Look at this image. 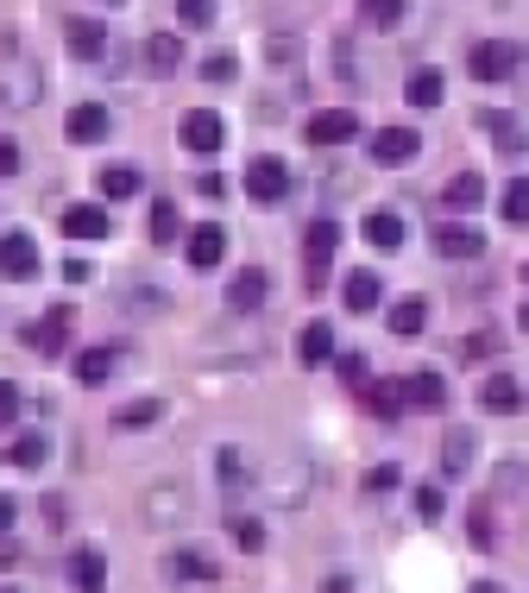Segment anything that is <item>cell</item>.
<instances>
[{
    "label": "cell",
    "instance_id": "obj_1",
    "mask_svg": "<svg viewBox=\"0 0 529 593\" xmlns=\"http://www.w3.org/2000/svg\"><path fill=\"white\" fill-rule=\"evenodd\" d=\"M38 102H45V70L25 52L7 45V52H0V107H7V114H25V107H38Z\"/></svg>",
    "mask_w": 529,
    "mask_h": 593
},
{
    "label": "cell",
    "instance_id": "obj_2",
    "mask_svg": "<svg viewBox=\"0 0 529 593\" xmlns=\"http://www.w3.org/2000/svg\"><path fill=\"white\" fill-rule=\"evenodd\" d=\"M334 240H341V228L334 221H309V233H302V284L309 290H327V265H334Z\"/></svg>",
    "mask_w": 529,
    "mask_h": 593
},
{
    "label": "cell",
    "instance_id": "obj_3",
    "mask_svg": "<svg viewBox=\"0 0 529 593\" xmlns=\"http://www.w3.org/2000/svg\"><path fill=\"white\" fill-rule=\"evenodd\" d=\"M246 196L252 203H284L290 196V164L284 158H246Z\"/></svg>",
    "mask_w": 529,
    "mask_h": 593
},
{
    "label": "cell",
    "instance_id": "obj_4",
    "mask_svg": "<svg viewBox=\"0 0 529 593\" xmlns=\"http://www.w3.org/2000/svg\"><path fill=\"white\" fill-rule=\"evenodd\" d=\"M302 139H315V146H347V139H359V114H353V107H315V114L302 121Z\"/></svg>",
    "mask_w": 529,
    "mask_h": 593
},
{
    "label": "cell",
    "instance_id": "obj_5",
    "mask_svg": "<svg viewBox=\"0 0 529 593\" xmlns=\"http://www.w3.org/2000/svg\"><path fill=\"white\" fill-rule=\"evenodd\" d=\"M221 114H215V107H189V114H183V121H176V139H183V146H189V152H221Z\"/></svg>",
    "mask_w": 529,
    "mask_h": 593
},
{
    "label": "cell",
    "instance_id": "obj_6",
    "mask_svg": "<svg viewBox=\"0 0 529 593\" xmlns=\"http://www.w3.org/2000/svg\"><path fill=\"white\" fill-rule=\"evenodd\" d=\"M70 329H76V316L57 304V310H45L32 329H25V341H32V354H45V361H50V354H64V347H70Z\"/></svg>",
    "mask_w": 529,
    "mask_h": 593
},
{
    "label": "cell",
    "instance_id": "obj_7",
    "mask_svg": "<svg viewBox=\"0 0 529 593\" xmlns=\"http://www.w3.org/2000/svg\"><path fill=\"white\" fill-rule=\"evenodd\" d=\"M372 164H384V171H398V164H410V158L423 152V133H410V127H384V133H372Z\"/></svg>",
    "mask_w": 529,
    "mask_h": 593
},
{
    "label": "cell",
    "instance_id": "obj_8",
    "mask_svg": "<svg viewBox=\"0 0 529 593\" xmlns=\"http://www.w3.org/2000/svg\"><path fill=\"white\" fill-rule=\"evenodd\" d=\"M32 272H38V240H32V233H20V228L0 233V278L25 284Z\"/></svg>",
    "mask_w": 529,
    "mask_h": 593
},
{
    "label": "cell",
    "instance_id": "obj_9",
    "mask_svg": "<svg viewBox=\"0 0 529 593\" xmlns=\"http://www.w3.org/2000/svg\"><path fill=\"white\" fill-rule=\"evenodd\" d=\"M64 139H76V146L107 139V107H101V102H76L70 114H64Z\"/></svg>",
    "mask_w": 529,
    "mask_h": 593
},
{
    "label": "cell",
    "instance_id": "obj_10",
    "mask_svg": "<svg viewBox=\"0 0 529 593\" xmlns=\"http://www.w3.org/2000/svg\"><path fill=\"white\" fill-rule=\"evenodd\" d=\"M479 247H485V233L467 228V221H441L435 228V253L441 259H479Z\"/></svg>",
    "mask_w": 529,
    "mask_h": 593
},
{
    "label": "cell",
    "instance_id": "obj_11",
    "mask_svg": "<svg viewBox=\"0 0 529 593\" xmlns=\"http://www.w3.org/2000/svg\"><path fill=\"white\" fill-rule=\"evenodd\" d=\"M479 404H485L492 417H510V411H524V386H517L510 373H492V379L479 386Z\"/></svg>",
    "mask_w": 529,
    "mask_h": 593
},
{
    "label": "cell",
    "instance_id": "obj_12",
    "mask_svg": "<svg viewBox=\"0 0 529 593\" xmlns=\"http://www.w3.org/2000/svg\"><path fill=\"white\" fill-rule=\"evenodd\" d=\"M265 265H246V272H233V284H227V310H258L265 304Z\"/></svg>",
    "mask_w": 529,
    "mask_h": 593
},
{
    "label": "cell",
    "instance_id": "obj_13",
    "mask_svg": "<svg viewBox=\"0 0 529 593\" xmlns=\"http://www.w3.org/2000/svg\"><path fill=\"white\" fill-rule=\"evenodd\" d=\"M64 233H70V240H107V208L70 203L64 208Z\"/></svg>",
    "mask_w": 529,
    "mask_h": 593
},
{
    "label": "cell",
    "instance_id": "obj_14",
    "mask_svg": "<svg viewBox=\"0 0 529 593\" xmlns=\"http://www.w3.org/2000/svg\"><path fill=\"white\" fill-rule=\"evenodd\" d=\"M70 588L76 593H101V588H107V562H101V549H70Z\"/></svg>",
    "mask_w": 529,
    "mask_h": 593
},
{
    "label": "cell",
    "instance_id": "obj_15",
    "mask_svg": "<svg viewBox=\"0 0 529 593\" xmlns=\"http://www.w3.org/2000/svg\"><path fill=\"white\" fill-rule=\"evenodd\" d=\"M359 233L372 240L378 253H398V247H403V215H398V208H372V215H366V228H359Z\"/></svg>",
    "mask_w": 529,
    "mask_h": 593
},
{
    "label": "cell",
    "instance_id": "obj_16",
    "mask_svg": "<svg viewBox=\"0 0 529 593\" xmlns=\"http://www.w3.org/2000/svg\"><path fill=\"white\" fill-rule=\"evenodd\" d=\"M302 487H309V461H297V455H290V461L272 474V499H277V505H302V499H309Z\"/></svg>",
    "mask_w": 529,
    "mask_h": 593
},
{
    "label": "cell",
    "instance_id": "obj_17",
    "mask_svg": "<svg viewBox=\"0 0 529 593\" xmlns=\"http://www.w3.org/2000/svg\"><path fill=\"white\" fill-rule=\"evenodd\" d=\"M176 64H183V38H176V32H151L146 38V70L151 77H171Z\"/></svg>",
    "mask_w": 529,
    "mask_h": 593
},
{
    "label": "cell",
    "instance_id": "obj_18",
    "mask_svg": "<svg viewBox=\"0 0 529 593\" xmlns=\"http://www.w3.org/2000/svg\"><path fill=\"white\" fill-rule=\"evenodd\" d=\"M64 38H70V57H107V26H95V20H70L64 26Z\"/></svg>",
    "mask_w": 529,
    "mask_h": 593
},
{
    "label": "cell",
    "instance_id": "obj_19",
    "mask_svg": "<svg viewBox=\"0 0 529 593\" xmlns=\"http://www.w3.org/2000/svg\"><path fill=\"white\" fill-rule=\"evenodd\" d=\"M485 203V178L479 171H460V178L441 190V208H453V215H467V208H479Z\"/></svg>",
    "mask_w": 529,
    "mask_h": 593
},
{
    "label": "cell",
    "instance_id": "obj_20",
    "mask_svg": "<svg viewBox=\"0 0 529 593\" xmlns=\"http://www.w3.org/2000/svg\"><path fill=\"white\" fill-rule=\"evenodd\" d=\"M359 398H366V411L372 417H398L403 404H410V386H398V379H372Z\"/></svg>",
    "mask_w": 529,
    "mask_h": 593
},
{
    "label": "cell",
    "instance_id": "obj_21",
    "mask_svg": "<svg viewBox=\"0 0 529 593\" xmlns=\"http://www.w3.org/2000/svg\"><path fill=\"white\" fill-rule=\"evenodd\" d=\"M221 253H227V233L215 228V221L189 233V265H196V272H208V265H221Z\"/></svg>",
    "mask_w": 529,
    "mask_h": 593
},
{
    "label": "cell",
    "instance_id": "obj_22",
    "mask_svg": "<svg viewBox=\"0 0 529 593\" xmlns=\"http://www.w3.org/2000/svg\"><path fill=\"white\" fill-rule=\"evenodd\" d=\"M297 354H302V366H327L334 361V329H327V322H309L297 335Z\"/></svg>",
    "mask_w": 529,
    "mask_h": 593
},
{
    "label": "cell",
    "instance_id": "obj_23",
    "mask_svg": "<svg viewBox=\"0 0 529 593\" xmlns=\"http://www.w3.org/2000/svg\"><path fill=\"white\" fill-rule=\"evenodd\" d=\"M171 574H176V581H215V574H221V562H215V556H202V549H176V556H171Z\"/></svg>",
    "mask_w": 529,
    "mask_h": 593
},
{
    "label": "cell",
    "instance_id": "obj_24",
    "mask_svg": "<svg viewBox=\"0 0 529 593\" xmlns=\"http://www.w3.org/2000/svg\"><path fill=\"white\" fill-rule=\"evenodd\" d=\"M485 127L498 133L504 158H524V152H529V139H524V121H517V114H485Z\"/></svg>",
    "mask_w": 529,
    "mask_h": 593
},
{
    "label": "cell",
    "instance_id": "obj_25",
    "mask_svg": "<svg viewBox=\"0 0 529 593\" xmlns=\"http://www.w3.org/2000/svg\"><path fill=\"white\" fill-rule=\"evenodd\" d=\"M467 467H473V436H467V430H453V436L441 442V474H448V480H460Z\"/></svg>",
    "mask_w": 529,
    "mask_h": 593
},
{
    "label": "cell",
    "instance_id": "obj_26",
    "mask_svg": "<svg viewBox=\"0 0 529 593\" xmlns=\"http://www.w3.org/2000/svg\"><path fill=\"white\" fill-rule=\"evenodd\" d=\"M146 183H139V171L133 164H107L101 171V196H114V203H126V196H139Z\"/></svg>",
    "mask_w": 529,
    "mask_h": 593
},
{
    "label": "cell",
    "instance_id": "obj_27",
    "mask_svg": "<svg viewBox=\"0 0 529 593\" xmlns=\"http://www.w3.org/2000/svg\"><path fill=\"white\" fill-rule=\"evenodd\" d=\"M114 361H120L114 347H89V354H76V379H82V386H101V379L114 373Z\"/></svg>",
    "mask_w": 529,
    "mask_h": 593
},
{
    "label": "cell",
    "instance_id": "obj_28",
    "mask_svg": "<svg viewBox=\"0 0 529 593\" xmlns=\"http://www.w3.org/2000/svg\"><path fill=\"white\" fill-rule=\"evenodd\" d=\"M403 386H410V404H423V411H441V404H448L441 373H416V379H403Z\"/></svg>",
    "mask_w": 529,
    "mask_h": 593
},
{
    "label": "cell",
    "instance_id": "obj_29",
    "mask_svg": "<svg viewBox=\"0 0 529 593\" xmlns=\"http://www.w3.org/2000/svg\"><path fill=\"white\" fill-rule=\"evenodd\" d=\"M504 70H510V52H504V45H473V77L479 82H498Z\"/></svg>",
    "mask_w": 529,
    "mask_h": 593
},
{
    "label": "cell",
    "instance_id": "obj_30",
    "mask_svg": "<svg viewBox=\"0 0 529 593\" xmlns=\"http://www.w3.org/2000/svg\"><path fill=\"white\" fill-rule=\"evenodd\" d=\"M441 89H448V82H441V70H416L403 95H410V107H435V102H441Z\"/></svg>",
    "mask_w": 529,
    "mask_h": 593
},
{
    "label": "cell",
    "instance_id": "obj_31",
    "mask_svg": "<svg viewBox=\"0 0 529 593\" xmlns=\"http://www.w3.org/2000/svg\"><path fill=\"white\" fill-rule=\"evenodd\" d=\"M341 297H347V310H372V304H378V278H372V272H347Z\"/></svg>",
    "mask_w": 529,
    "mask_h": 593
},
{
    "label": "cell",
    "instance_id": "obj_32",
    "mask_svg": "<svg viewBox=\"0 0 529 593\" xmlns=\"http://www.w3.org/2000/svg\"><path fill=\"white\" fill-rule=\"evenodd\" d=\"M504 221H510V228H524L529 221V178H517V183H504Z\"/></svg>",
    "mask_w": 529,
    "mask_h": 593
},
{
    "label": "cell",
    "instance_id": "obj_33",
    "mask_svg": "<svg viewBox=\"0 0 529 593\" xmlns=\"http://www.w3.org/2000/svg\"><path fill=\"white\" fill-rule=\"evenodd\" d=\"M158 411H164L158 398H133V404H120V411H114V430H139V423H158Z\"/></svg>",
    "mask_w": 529,
    "mask_h": 593
},
{
    "label": "cell",
    "instance_id": "obj_34",
    "mask_svg": "<svg viewBox=\"0 0 529 593\" xmlns=\"http://www.w3.org/2000/svg\"><path fill=\"white\" fill-rule=\"evenodd\" d=\"M423 322H428V310L410 297V304H398V310H391V335H423Z\"/></svg>",
    "mask_w": 529,
    "mask_h": 593
},
{
    "label": "cell",
    "instance_id": "obj_35",
    "mask_svg": "<svg viewBox=\"0 0 529 593\" xmlns=\"http://www.w3.org/2000/svg\"><path fill=\"white\" fill-rule=\"evenodd\" d=\"M151 240H158V247H171L176 240V203H164V196L151 203Z\"/></svg>",
    "mask_w": 529,
    "mask_h": 593
},
{
    "label": "cell",
    "instance_id": "obj_36",
    "mask_svg": "<svg viewBox=\"0 0 529 593\" xmlns=\"http://www.w3.org/2000/svg\"><path fill=\"white\" fill-rule=\"evenodd\" d=\"M227 531H233V543H240V549H265V524H258V517H227Z\"/></svg>",
    "mask_w": 529,
    "mask_h": 593
},
{
    "label": "cell",
    "instance_id": "obj_37",
    "mask_svg": "<svg viewBox=\"0 0 529 593\" xmlns=\"http://www.w3.org/2000/svg\"><path fill=\"white\" fill-rule=\"evenodd\" d=\"M45 455H50L45 436H20V442H13V467H45Z\"/></svg>",
    "mask_w": 529,
    "mask_h": 593
},
{
    "label": "cell",
    "instance_id": "obj_38",
    "mask_svg": "<svg viewBox=\"0 0 529 593\" xmlns=\"http://www.w3.org/2000/svg\"><path fill=\"white\" fill-rule=\"evenodd\" d=\"M359 13H366L372 26H398V20H403V0H359Z\"/></svg>",
    "mask_w": 529,
    "mask_h": 593
},
{
    "label": "cell",
    "instance_id": "obj_39",
    "mask_svg": "<svg viewBox=\"0 0 529 593\" xmlns=\"http://www.w3.org/2000/svg\"><path fill=\"white\" fill-rule=\"evenodd\" d=\"M176 20H183V26H208V20H215V0H176Z\"/></svg>",
    "mask_w": 529,
    "mask_h": 593
},
{
    "label": "cell",
    "instance_id": "obj_40",
    "mask_svg": "<svg viewBox=\"0 0 529 593\" xmlns=\"http://www.w3.org/2000/svg\"><path fill=\"white\" fill-rule=\"evenodd\" d=\"M341 386H347V391H366V386H372V373H366V361H359V354H347V361H341Z\"/></svg>",
    "mask_w": 529,
    "mask_h": 593
},
{
    "label": "cell",
    "instance_id": "obj_41",
    "mask_svg": "<svg viewBox=\"0 0 529 593\" xmlns=\"http://www.w3.org/2000/svg\"><path fill=\"white\" fill-rule=\"evenodd\" d=\"M441 505H448V499H441V487H416V512H423L428 524L441 517Z\"/></svg>",
    "mask_w": 529,
    "mask_h": 593
},
{
    "label": "cell",
    "instance_id": "obj_42",
    "mask_svg": "<svg viewBox=\"0 0 529 593\" xmlns=\"http://www.w3.org/2000/svg\"><path fill=\"white\" fill-rule=\"evenodd\" d=\"M233 70H240V64H233V57H227V52H215V57H208V64H202V77H215V82H227V77H233Z\"/></svg>",
    "mask_w": 529,
    "mask_h": 593
},
{
    "label": "cell",
    "instance_id": "obj_43",
    "mask_svg": "<svg viewBox=\"0 0 529 593\" xmlns=\"http://www.w3.org/2000/svg\"><path fill=\"white\" fill-rule=\"evenodd\" d=\"M13 417H20V391H13V386H0V430H7Z\"/></svg>",
    "mask_w": 529,
    "mask_h": 593
},
{
    "label": "cell",
    "instance_id": "obj_44",
    "mask_svg": "<svg viewBox=\"0 0 529 593\" xmlns=\"http://www.w3.org/2000/svg\"><path fill=\"white\" fill-rule=\"evenodd\" d=\"M13 171H20V146H13V139H0V178H13Z\"/></svg>",
    "mask_w": 529,
    "mask_h": 593
},
{
    "label": "cell",
    "instance_id": "obj_45",
    "mask_svg": "<svg viewBox=\"0 0 529 593\" xmlns=\"http://www.w3.org/2000/svg\"><path fill=\"white\" fill-rule=\"evenodd\" d=\"M366 487H372V492H384V487H398V467H372V474H366Z\"/></svg>",
    "mask_w": 529,
    "mask_h": 593
},
{
    "label": "cell",
    "instance_id": "obj_46",
    "mask_svg": "<svg viewBox=\"0 0 529 593\" xmlns=\"http://www.w3.org/2000/svg\"><path fill=\"white\" fill-rule=\"evenodd\" d=\"M7 531H13V499L0 492V537H7Z\"/></svg>",
    "mask_w": 529,
    "mask_h": 593
},
{
    "label": "cell",
    "instance_id": "obj_47",
    "mask_svg": "<svg viewBox=\"0 0 529 593\" xmlns=\"http://www.w3.org/2000/svg\"><path fill=\"white\" fill-rule=\"evenodd\" d=\"M101 7H120V0H101Z\"/></svg>",
    "mask_w": 529,
    "mask_h": 593
},
{
    "label": "cell",
    "instance_id": "obj_48",
    "mask_svg": "<svg viewBox=\"0 0 529 593\" xmlns=\"http://www.w3.org/2000/svg\"><path fill=\"white\" fill-rule=\"evenodd\" d=\"M524 329H529V310H524Z\"/></svg>",
    "mask_w": 529,
    "mask_h": 593
},
{
    "label": "cell",
    "instance_id": "obj_49",
    "mask_svg": "<svg viewBox=\"0 0 529 593\" xmlns=\"http://www.w3.org/2000/svg\"><path fill=\"white\" fill-rule=\"evenodd\" d=\"M524 284H529V265H524Z\"/></svg>",
    "mask_w": 529,
    "mask_h": 593
}]
</instances>
